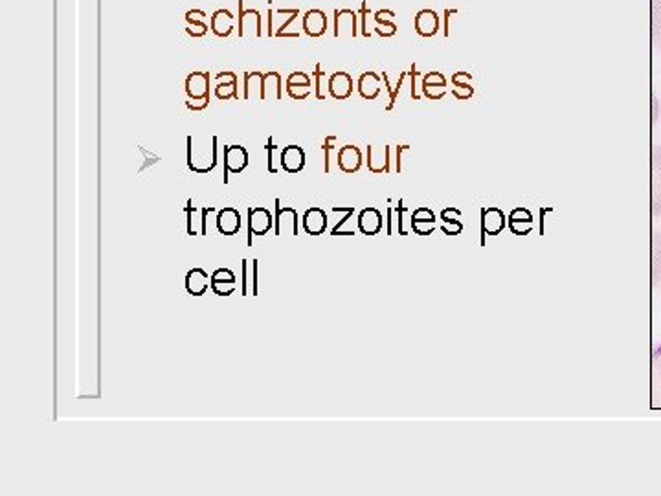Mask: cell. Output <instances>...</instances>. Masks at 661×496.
Listing matches in <instances>:
<instances>
[{
	"mask_svg": "<svg viewBox=\"0 0 661 496\" xmlns=\"http://www.w3.org/2000/svg\"><path fill=\"white\" fill-rule=\"evenodd\" d=\"M217 137L204 138L188 137V167L198 175L212 173L219 162Z\"/></svg>",
	"mask_w": 661,
	"mask_h": 496,
	"instance_id": "6da1fadb",
	"label": "cell"
},
{
	"mask_svg": "<svg viewBox=\"0 0 661 496\" xmlns=\"http://www.w3.org/2000/svg\"><path fill=\"white\" fill-rule=\"evenodd\" d=\"M299 17L298 8H280L266 13V35L268 37H285V39H298L299 32L290 29L294 20Z\"/></svg>",
	"mask_w": 661,
	"mask_h": 496,
	"instance_id": "7a4b0ae2",
	"label": "cell"
},
{
	"mask_svg": "<svg viewBox=\"0 0 661 496\" xmlns=\"http://www.w3.org/2000/svg\"><path fill=\"white\" fill-rule=\"evenodd\" d=\"M239 15H237V35L239 37H261L263 35V17L254 8H245V2L239 0Z\"/></svg>",
	"mask_w": 661,
	"mask_h": 496,
	"instance_id": "3957f363",
	"label": "cell"
},
{
	"mask_svg": "<svg viewBox=\"0 0 661 496\" xmlns=\"http://www.w3.org/2000/svg\"><path fill=\"white\" fill-rule=\"evenodd\" d=\"M250 156L243 146H224L222 151V164H224V173H222V182L228 184L230 173H243L248 167Z\"/></svg>",
	"mask_w": 661,
	"mask_h": 496,
	"instance_id": "277c9868",
	"label": "cell"
},
{
	"mask_svg": "<svg viewBox=\"0 0 661 496\" xmlns=\"http://www.w3.org/2000/svg\"><path fill=\"white\" fill-rule=\"evenodd\" d=\"M274 228V217L266 208L256 206L248 209V244H252V235H266Z\"/></svg>",
	"mask_w": 661,
	"mask_h": 496,
	"instance_id": "5b68a950",
	"label": "cell"
},
{
	"mask_svg": "<svg viewBox=\"0 0 661 496\" xmlns=\"http://www.w3.org/2000/svg\"><path fill=\"white\" fill-rule=\"evenodd\" d=\"M275 235H298V214L290 206H281L280 199H275Z\"/></svg>",
	"mask_w": 661,
	"mask_h": 496,
	"instance_id": "8992f818",
	"label": "cell"
},
{
	"mask_svg": "<svg viewBox=\"0 0 661 496\" xmlns=\"http://www.w3.org/2000/svg\"><path fill=\"white\" fill-rule=\"evenodd\" d=\"M358 13L357 11L343 8L334 10V37H357L358 35Z\"/></svg>",
	"mask_w": 661,
	"mask_h": 496,
	"instance_id": "52a82bcc",
	"label": "cell"
},
{
	"mask_svg": "<svg viewBox=\"0 0 661 496\" xmlns=\"http://www.w3.org/2000/svg\"><path fill=\"white\" fill-rule=\"evenodd\" d=\"M241 214L239 209L226 206V208L219 209L215 215V228L221 232V235H236L241 230Z\"/></svg>",
	"mask_w": 661,
	"mask_h": 496,
	"instance_id": "ba28073f",
	"label": "cell"
},
{
	"mask_svg": "<svg viewBox=\"0 0 661 496\" xmlns=\"http://www.w3.org/2000/svg\"><path fill=\"white\" fill-rule=\"evenodd\" d=\"M367 170L372 173H391V146L367 147Z\"/></svg>",
	"mask_w": 661,
	"mask_h": 496,
	"instance_id": "9c48e42d",
	"label": "cell"
},
{
	"mask_svg": "<svg viewBox=\"0 0 661 496\" xmlns=\"http://www.w3.org/2000/svg\"><path fill=\"white\" fill-rule=\"evenodd\" d=\"M507 226L505 214L496 206L482 208V235H498Z\"/></svg>",
	"mask_w": 661,
	"mask_h": 496,
	"instance_id": "30bf717a",
	"label": "cell"
},
{
	"mask_svg": "<svg viewBox=\"0 0 661 496\" xmlns=\"http://www.w3.org/2000/svg\"><path fill=\"white\" fill-rule=\"evenodd\" d=\"M414 26L421 37H434L441 29V17L434 10H421L415 15Z\"/></svg>",
	"mask_w": 661,
	"mask_h": 496,
	"instance_id": "8fae6325",
	"label": "cell"
},
{
	"mask_svg": "<svg viewBox=\"0 0 661 496\" xmlns=\"http://www.w3.org/2000/svg\"><path fill=\"white\" fill-rule=\"evenodd\" d=\"M188 99H207L210 102V74L191 72L186 78Z\"/></svg>",
	"mask_w": 661,
	"mask_h": 496,
	"instance_id": "7c38bea8",
	"label": "cell"
},
{
	"mask_svg": "<svg viewBox=\"0 0 661 496\" xmlns=\"http://www.w3.org/2000/svg\"><path fill=\"white\" fill-rule=\"evenodd\" d=\"M336 164L343 173H357L362 167V151L357 146H343L336 153Z\"/></svg>",
	"mask_w": 661,
	"mask_h": 496,
	"instance_id": "4fadbf2b",
	"label": "cell"
},
{
	"mask_svg": "<svg viewBox=\"0 0 661 496\" xmlns=\"http://www.w3.org/2000/svg\"><path fill=\"white\" fill-rule=\"evenodd\" d=\"M237 277L230 268H217L210 277V287L217 296H230L236 291Z\"/></svg>",
	"mask_w": 661,
	"mask_h": 496,
	"instance_id": "5bb4252c",
	"label": "cell"
},
{
	"mask_svg": "<svg viewBox=\"0 0 661 496\" xmlns=\"http://www.w3.org/2000/svg\"><path fill=\"white\" fill-rule=\"evenodd\" d=\"M301 29L309 37H322L327 32V15L322 10H316V8L305 11L304 19H301Z\"/></svg>",
	"mask_w": 661,
	"mask_h": 496,
	"instance_id": "9a60e30c",
	"label": "cell"
},
{
	"mask_svg": "<svg viewBox=\"0 0 661 496\" xmlns=\"http://www.w3.org/2000/svg\"><path fill=\"white\" fill-rule=\"evenodd\" d=\"M421 88H423V96L428 99H441L447 94V78L441 72H428L421 78Z\"/></svg>",
	"mask_w": 661,
	"mask_h": 496,
	"instance_id": "2e32d148",
	"label": "cell"
},
{
	"mask_svg": "<svg viewBox=\"0 0 661 496\" xmlns=\"http://www.w3.org/2000/svg\"><path fill=\"white\" fill-rule=\"evenodd\" d=\"M301 226H304L305 234L322 235L327 230V214L318 206H313L304 214Z\"/></svg>",
	"mask_w": 661,
	"mask_h": 496,
	"instance_id": "e0dca14e",
	"label": "cell"
},
{
	"mask_svg": "<svg viewBox=\"0 0 661 496\" xmlns=\"http://www.w3.org/2000/svg\"><path fill=\"white\" fill-rule=\"evenodd\" d=\"M305 167V151L296 144L283 147L281 151V170L294 175Z\"/></svg>",
	"mask_w": 661,
	"mask_h": 496,
	"instance_id": "ac0fdd59",
	"label": "cell"
},
{
	"mask_svg": "<svg viewBox=\"0 0 661 496\" xmlns=\"http://www.w3.org/2000/svg\"><path fill=\"white\" fill-rule=\"evenodd\" d=\"M215 97L221 102L239 97V88H237V76L233 72H219L215 76Z\"/></svg>",
	"mask_w": 661,
	"mask_h": 496,
	"instance_id": "d6986e66",
	"label": "cell"
},
{
	"mask_svg": "<svg viewBox=\"0 0 661 496\" xmlns=\"http://www.w3.org/2000/svg\"><path fill=\"white\" fill-rule=\"evenodd\" d=\"M533 214L527 208H515L509 214V219H507V224H509V230H511L515 235H527L533 230Z\"/></svg>",
	"mask_w": 661,
	"mask_h": 496,
	"instance_id": "ffe728a7",
	"label": "cell"
},
{
	"mask_svg": "<svg viewBox=\"0 0 661 496\" xmlns=\"http://www.w3.org/2000/svg\"><path fill=\"white\" fill-rule=\"evenodd\" d=\"M327 90L334 99H348L353 94V78L348 72H334L327 81Z\"/></svg>",
	"mask_w": 661,
	"mask_h": 496,
	"instance_id": "44dd1931",
	"label": "cell"
},
{
	"mask_svg": "<svg viewBox=\"0 0 661 496\" xmlns=\"http://www.w3.org/2000/svg\"><path fill=\"white\" fill-rule=\"evenodd\" d=\"M411 230L417 235H430L435 230V215L426 206L414 209L411 214Z\"/></svg>",
	"mask_w": 661,
	"mask_h": 496,
	"instance_id": "7402d4cb",
	"label": "cell"
},
{
	"mask_svg": "<svg viewBox=\"0 0 661 496\" xmlns=\"http://www.w3.org/2000/svg\"><path fill=\"white\" fill-rule=\"evenodd\" d=\"M382 76L375 72H364L360 78H358L357 88L358 94L367 99V102H373L376 97L381 96V88H382Z\"/></svg>",
	"mask_w": 661,
	"mask_h": 496,
	"instance_id": "603a6c76",
	"label": "cell"
},
{
	"mask_svg": "<svg viewBox=\"0 0 661 496\" xmlns=\"http://www.w3.org/2000/svg\"><path fill=\"white\" fill-rule=\"evenodd\" d=\"M358 230L364 235H376L382 230V214L373 206L364 208L358 214Z\"/></svg>",
	"mask_w": 661,
	"mask_h": 496,
	"instance_id": "cb8c5ba5",
	"label": "cell"
},
{
	"mask_svg": "<svg viewBox=\"0 0 661 496\" xmlns=\"http://www.w3.org/2000/svg\"><path fill=\"white\" fill-rule=\"evenodd\" d=\"M233 25H236V17L230 10L226 8H221L215 13L212 15V20H210V28L217 37H228V35H232L233 32Z\"/></svg>",
	"mask_w": 661,
	"mask_h": 496,
	"instance_id": "d4e9b609",
	"label": "cell"
},
{
	"mask_svg": "<svg viewBox=\"0 0 661 496\" xmlns=\"http://www.w3.org/2000/svg\"><path fill=\"white\" fill-rule=\"evenodd\" d=\"M210 274L200 267H195L186 274V291L191 296H203L210 287Z\"/></svg>",
	"mask_w": 661,
	"mask_h": 496,
	"instance_id": "484cf974",
	"label": "cell"
},
{
	"mask_svg": "<svg viewBox=\"0 0 661 496\" xmlns=\"http://www.w3.org/2000/svg\"><path fill=\"white\" fill-rule=\"evenodd\" d=\"M263 72H247L243 79V99H263Z\"/></svg>",
	"mask_w": 661,
	"mask_h": 496,
	"instance_id": "4316f807",
	"label": "cell"
},
{
	"mask_svg": "<svg viewBox=\"0 0 661 496\" xmlns=\"http://www.w3.org/2000/svg\"><path fill=\"white\" fill-rule=\"evenodd\" d=\"M204 17H206V11H203V10L186 11L184 19H186V22H188L186 34H188L189 37H195V39H198V37H204V35H206L207 32L212 29L210 26L206 25V22H204Z\"/></svg>",
	"mask_w": 661,
	"mask_h": 496,
	"instance_id": "83f0119b",
	"label": "cell"
},
{
	"mask_svg": "<svg viewBox=\"0 0 661 496\" xmlns=\"http://www.w3.org/2000/svg\"><path fill=\"white\" fill-rule=\"evenodd\" d=\"M393 17H395V11L393 10H379L373 13V19L376 22L375 34L381 35V37H393L397 34V25L393 22Z\"/></svg>",
	"mask_w": 661,
	"mask_h": 496,
	"instance_id": "f1b7e54d",
	"label": "cell"
},
{
	"mask_svg": "<svg viewBox=\"0 0 661 496\" xmlns=\"http://www.w3.org/2000/svg\"><path fill=\"white\" fill-rule=\"evenodd\" d=\"M452 94L456 96V99H470L474 96V87H472V74L468 72H456L452 74Z\"/></svg>",
	"mask_w": 661,
	"mask_h": 496,
	"instance_id": "f546056e",
	"label": "cell"
},
{
	"mask_svg": "<svg viewBox=\"0 0 661 496\" xmlns=\"http://www.w3.org/2000/svg\"><path fill=\"white\" fill-rule=\"evenodd\" d=\"M654 179H652V205L654 212L661 214V147L654 149Z\"/></svg>",
	"mask_w": 661,
	"mask_h": 496,
	"instance_id": "4dcf8cb0",
	"label": "cell"
},
{
	"mask_svg": "<svg viewBox=\"0 0 661 496\" xmlns=\"http://www.w3.org/2000/svg\"><path fill=\"white\" fill-rule=\"evenodd\" d=\"M461 212L456 209L454 206H449V208H444L441 212V230H443L447 235H459L461 234V230H463V223L461 221H456V217H459Z\"/></svg>",
	"mask_w": 661,
	"mask_h": 496,
	"instance_id": "1f68e13d",
	"label": "cell"
},
{
	"mask_svg": "<svg viewBox=\"0 0 661 496\" xmlns=\"http://www.w3.org/2000/svg\"><path fill=\"white\" fill-rule=\"evenodd\" d=\"M266 99H281V74L268 72L265 74V83H263V102Z\"/></svg>",
	"mask_w": 661,
	"mask_h": 496,
	"instance_id": "d6a6232c",
	"label": "cell"
},
{
	"mask_svg": "<svg viewBox=\"0 0 661 496\" xmlns=\"http://www.w3.org/2000/svg\"><path fill=\"white\" fill-rule=\"evenodd\" d=\"M265 151H266V170H268V173H272V175L280 173L281 151H283V149H280V146H275L274 137H268L266 146H265Z\"/></svg>",
	"mask_w": 661,
	"mask_h": 496,
	"instance_id": "836d02e7",
	"label": "cell"
},
{
	"mask_svg": "<svg viewBox=\"0 0 661 496\" xmlns=\"http://www.w3.org/2000/svg\"><path fill=\"white\" fill-rule=\"evenodd\" d=\"M186 215H188V235H198L200 234V228H203V214H200V208L191 205V200H188V206H186ZM203 235V234H200Z\"/></svg>",
	"mask_w": 661,
	"mask_h": 496,
	"instance_id": "e575fe53",
	"label": "cell"
},
{
	"mask_svg": "<svg viewBox=\"0 0 661 496\" xmlns=\"http://www.w3.org/2000/svg\"><path fill=\"white\" fill-rule=\"evenodd\" d=\"M314 96L318 97V99H325V70L322 69V64H316L314 67Z\"/></svg>",
	"mask_w": 661,
	"mask_h": 496,
	"instance_id": "d590c367",
	"label": "cell"
},
{
	"mask_svg": "<svg viewBox=\"0 0 661 496\" xmlns=\"http://www.w3.org/2000/svg\"><path fill=\"white\" fill-rule=\"evenodd\" d=\"M336 140H338L336 137H327L324 140V146H322V149H324V171H325V173H331V155H333V151H338V147H334V146H336Z\"/></svg>",
	"mask_w": 661,
	"mask_h": 496,
	"instance_id": "8d00e7d4",
	"label": "cell"
},
{
	"mask_svg": "<svg viewBox=\"0 0 661 496\" xmlns=\"http://www.w3.org/2000/svg\"><path fill=\"white\" fill-rule=\"evenodd\" d=\"M652 22H654V39H656L657 46L661 48V0H654L652 4Z\"/></svg>",
	"mask_w": 661,
	"mask_h": 496,
	"instance_id": "74e56055",
	"label": "cell"
},
{
	"mask_svg": "<svg viewBox=\"0 0 661 496\" xmlns=\"http://www.w3.org/2000/svg\"><path fill=\"white\" fill-rule=\"evenodd\" d=\"M313 92V87H305V85H287V94H289L292 99H305V97H309V94Z\"/></svg>",
	"mask_w": 661,
	"mask_h": 496,
	"instance_id": "f35d334b",
	"label": "cell"
},
{
	"mask_svg": "<svg viewBox=\"0 0 661 496\" xmlns=\"http://www.w3.org/2000/svg\"><path fill=\"white\" fill-rule=\"evenodd\" d=\"M458 17V10L456 8H447L443 15V34L444 37H450L452 35V22Z\"/></svg>",
	"mask_w": 661,
	"mask_h": 496,
	"instance_id": "ab89813d",
	"label": "cell"
},
{
	"mask_svg": "<svg viewBox=\"0 0 661 496\" xmlns=\"http://www.w3.org/2000/svg\"><path fill=\"white\" fill-rule=\"evenodd\" d=\"M372 13V8L367 6V2H362L360 10H358V17H360V34L364 37H372V32L367 28V15Z\"/></svg>",
	"mask_w": 661,
	"mask_h": 496,
	"instance_id": "60d3db41",
	"label": "cell"
},
{
	"mask_svg": "<svg viewBox=\"0 0 661 496\" xmlns=\"http://www.w3.org/2000/svg\"><path fill=\"white\" fill-rule=\"evenodd\" d=\"M287 85H305V87H313V79L309 74L305 72H292L287 78Z\"/></svg>",
	"mask_w": 661,
	"mask_h": 496,
	"instance_id": "b9f144b4",
	"label": "cell"
},
{
	"mask_svg": "<svg viewBox=\"0 0 661 496\" xmlns=\"http://www.w3.org/2000/svg\"><path fill=\"white\" fill-rule=\"evenodd\" d=\"M353 214H355V206H349V209H348V214H346V217H343V219L340 221V223H336V226H334V228L331 230V235H351V234H349V232H348V230H343V224H346L349 219H351Z\"/></svg>",
	"mask_w": 661,
	"mask_h": 496,
	"instance_id": "7bdbcfd3",
	"label": "cell"
},
{
	"mask_svg": "<svg viewBox=\"0 0 661 496\" xmlns=\"http://www.w3.org/2000/svg\"><path fill=\"white\" fill-rule=\"evenodd\" d=\"M207 105H210L207 99H188V102H186V107H188L189 111H204Z\"/></svg>",
	"mask_w": 661,
	"mask_h": 496,
	"instance_id": "ee69618b",
	"label": "cell"
},
{
	"mask_svg": "<svg viewBox=\"0 0 661 496\" xmlns=\"http://www.w3.org/2000/svg\"><path fill=\"white\" fill-rule=\"evenodd\" d=\"M410 76H411V97H414V99H419L421 94L417 92V79H419L421 74L417 72V69H415V64H411Z\"/></svg>",
	"mask_w": 661,
	"mask_h": 496,
	"instance_id": "f6af8a7d",
	"label": "cell"
},
{
	"mask_svg": "<svg viewBox=\"0 0 661 496\" xmlns=\"http://www.w3.org/2000/svg\"><path fill=\"white\" fill-rule=\"evenodd\" d=\"M243 296H248V261L243 259Z\"/></svg>",
	"mask_w": 661,
	"mask_h": 496,
	"instance_id": "bcb514c9",
	"label": "cell"
},
{
	"mask_svg": "<svg viewBox=\"0 0 661 496\" xmlns=\"http://www.w3.org/2000/svg\"><path fill=\"white\" fill-rule=\"evenodd\" d=\"M406 208L402 206V200H399V206H397V214H399V219H397V230H399V234L406 235V230L402 228V215H404Z\"/></svg>",
	"mask_w": 661,
	"mask_h": 496,
	"instance_id": "7dc6e473",
	"label": "cell"
},
{
	"mask_svg": "<svg viewBox=\"0 0 661 496\" xmlns=\"http://www.w3.org/2000/svg\"><path fill=\"white\" fill-rule=\"evenodd\" d=\"M252 296H257V259L252 261Z\"/></svg>",
	"mask_w": 661,
	"mask_h": 496,
	"instance_id": "c3c4849f",
	"label": "cell"
}]
</instances>
